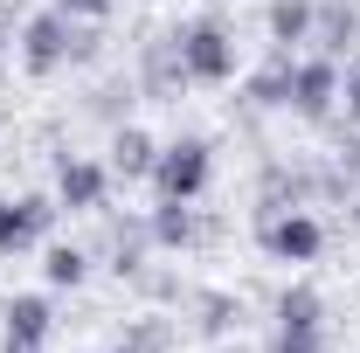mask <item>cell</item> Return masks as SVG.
I'll return each mask as SVG.
<instances>
[{"mask_svg": "<svg viewBox=\"0 0 360 353\" xmlns=\"http://www.w3.org/2000/svg\"><path fill=\"white\" fill-rule=\"evenodd\" d=\"M97 56V21H70L63 7H42L21 21V70L28 77H56L70 63H90Z\"/></svg>", "mask_w": 360, "mask_h": 353, "instance_id": "1", "label": "cell"}, {"mask_svg": "<svg viewBox=\"0 0 360 353\" xmlns=\"http://www.w3.org/2000/svg\"><path fill=\"white\" fill-rule=\"evenodd\" d=\"M174 49H180V70H187V84H208V90H222V84H236V70H243L236 28H229L222 14H201V21L174 28Z\"/></svg>", "mask_w": 360, "mask_h": 353, "instance_id": "2", "label": "cell"}, {"mask_svg": "<svg viewBox=\"0 0 360 353\" xmlns=\"http://www.w3.org/2000/svg\"><path fill=\"white\" fill-rule=\"evenodd\" d=\"M257 250L270 264H319L326 222L312 208H257Z\"/></svg>", "mask_w": 360, "mask_h": 353, "instance_id": "3", "label": "cell"}, {"mask_svg": "<svg viewBox=\"0 0 360 353\" xmlns=\"http://www.w3.org/2000/svg\"><path fill=\"white\" fill-rule=\"evenodd\" d=\"M208 180H215V146H208V139H174V146H160V160H153V194H160V201H201Z\"/></svg>", "mask_w": 360, "mask_h": 353, "instance_id": "4", "label": "cell"}, {"mask_svg": "<svg viewBox=\"0 0 360 353\" xmlns=\"http://www.w3.org/2000/svg\"><path fill=\"white\" fill-rule=\"evenodd\" d=\"M56 215H63L56 194H0V257H21V250L49 243Z\"/></svg>", "mask_w": 360, "mask_h": 353, "instance_id": "5", "label": "cell"}, {"mask_svg": "<svg viewBox=\"0 0 360 353\" xmlns=\"http://www.w3.org/2000/svg\"><path fill=\"white\" fill-rule=\"evenodd\" d=\"M104 201H111V167L90 160V153H63V160H56V208H70V215H104Z\"/></svg>", "mask_w": 360, "mask_h": 353, "instance_id": "6", "label": "cell"}, {"mask_svg": "<svg viewBox=\"0 0 360 353\" xmlns=\"http://www.w3.org/2000/svg\"><path fill=\"white\" fill-rule=\"evenodd\" d=\"M49 333H56V305L42 291H14L0 305V353H42Z\"/></svg>", "mask_w": 360, "mask_h": 353, "instance_id": "7", "label": "cell"}, {"mask_svg": "<svg viewBox=\"0 0 360 353\" xmlns=\"http://www.w3.org/2000/svg\"><path fill=\"white\" fill-rule=\"evenodd\" d=\"M333 104H340V63L333 56H298V70H291V111L305 125H326Z\"/></svg>", "mask_w": 360, "mask_h": 353, "instance_id": "8", "label": "cell"}, {"mask_svg": "<svg viewBox=\"0 0 360 353\" xmlns=\"http://www.w3.org/2000/svg\"><path fill=\"white\" fill-rule=\"evenodd\" d=\"M146 236H153V250H194V243H208L215 236V222L194 215V201H153L146 208Z\"/></svg>", "mask_w": 360, "mask_h": 353, "instance_id": "9", "label": "cell"}, {"mask_svg": "<svg viewBox=\"0 0 360 353\" xmlns=\"http://www.w3.org/2000/svg\"><path fill=\"white\" fill-rule=\"evenodd\" d=\"M139 90H146L153 104H174L180 90H187V70H180L174 35H153V42H146V56H139Z\"/></svg>", "mask_w": 360, "mask_h": 353, "instance_id": "10", "label": "cell"}, {"mask_svg": "<svg viewBox=\"0 0 360 353\" xmlns=\"http://www.w3.org/2000/svg\"><path fill=\"white\" fill-rule=\"evenodd\" d=\"M312 21H319V0H270L264 7V28H270V49L277 56H305Z\"/></svg>", "mask_w": 360, "mask_h": 353, "instance_id": "11", "label": "cell"}, {"mask_svg": "<svg viewBox=\"0 0 360 353\" xmlns=\"http://www.w3.org/2000/svg\"><path fill=\"white\" fill-rule=\"evenodd\" d=\"M153 160H160V139L146 132V125H118L111 132V160H104L111 180H125V187L132 180H153Z\"/></svg>", "mask_w": 360, "mask_h": 353, "instance_id": "12", "label": "cell"}, {"mask_svg": "<svg viewBox=\"0 0 360 353\" xmlns=\"http://www.w3.org/2000/svg\"><path fill=\"white\" fill-rule=\"evenodd\" d=\"M277 333H291V340H326V298H319L312 284H291V291L277 298Z\"/></svg>", "mask_w": 360, "mask_h": 353, "instance_id": "13", "label": "cell"}, {"mask_svg": "<svg viewBox=\"0 0 360 353\" xmlns=\"http://www.w3.org/2000/svg\"><path fill=\"white\" fill-rule=\"evenodd\" d=\"M312 42H319V56H333V63H340V56L360 42V7H347V0H319Z\"/></svg>", "mask_w": 360, "mask_h": 353, "instance_id": "14", "label": "cell"}, {"mask_svg": "<svg viewBox=\"0 0 360 353\" xmlns=\"http://www.w3.org/2000/svg\"><path fill=\"white\" fill-rule=\"evenodd\" d=\"M291 70H298V56H277V49H270V63L250 77V90H243V104H257V111H291Z\"/></svg>", "mask_w": 360, "mask_h": 353, "instance_id": "15", "label": "cell"}, {"mask_svg": "<svg viewBox=\"0 0 360 353\" xmlns=\"http://www.w3.org/2000/svg\"><path fill=\"white\" fill-rule=\"evenodd\" d=\"M187 312H194V333H208V340H229L243 326V298L236 291H187Z\"/></svg>", "mask_w": 360, "mask_h": 353, "instance_id": "16", "label": "cell"}, {"mask_svg": "<svg viewBox=\"0 0 360 353\" xmlns=\"http://www.w3.org/2000/svg\"><path fill=\"white\" fill-rule=\"evenodd\" d=\"M42 277L56 284V291H77V284L90 277V257L77 250V243H49L42 250Z\"/></svg>", "mask_w": 360, "mask_h": 353, "instance_id": "17", "label": "cell"}, {"mask_svg": "<svg viewBox=\"0 0 360 353\" xmlns=\"http://www.w3.org/2000/svg\"><path fill=\"white\" fill-rule=\"evenodd\" d=\"M125 347L132 353H174V319H125Z\"/></svg>", "mask_w": 360, "mask_h": 353, "instance_id": "18", "label": "cell"}, {"mask_svg": "<svg viewBox=\"0 0 360 353\" xmlns=\"http://www.w3.org/2000/svg\"><path fill=\"white\" fill-rule=\"evenodd\" d=\"M132 90H139V84H97L90 111H97V118H118V125H125V104H132Z\"/></svg>", "mask_w": 360, "mask_h": 353, "instance_id": "19", "label": "cell"}, {"mask_svg": "<svg viewBox=\"0 0 360 353\" xmlns=\"http://www.w3.org/2000/svg\"><path fill=\"white\" fill-rule=\"evenodd\" d=\"M340 104H347V125H360V56L340 63Z\"/></svg>", "mask_w": 360, "mask_h": 353, "instance_id": "20", "label": "cell"}, {"mask_svg": "<svg viewBox=\"0 0 360 353\" xmlns=\"http://www.w3.org/2000/svg\"><path fill=\"white\" fill-rule=\"evenodd\" d=\"M70 21H111V0H56Z\"/></svg>", "mask_w": 360, "mask_h": 353, "instance_id": "21", "label": "cell"}, {"mask_svg": "<svg viewBox=\"0 0 360 353\" xmlns=\"http://www.w3.org/2000/svg\"><path fill=\"white\" fill-rule=\"evenodd\" d=\"M270 353H326V340H291V333H277V347Z\"/></svg>", "mask_w": 360, "mask_h": 353, "instance_id": "22", "label": "cell"}, {"mask_svg": "<svg viewBox=\"0 0 360 353\" xmlns=\"http://www.w3.org/2000/svg\"><path fill=\"white\" fill-rule=\"evenodd\" d=\"M14 35V0H0V42Z\"/></svg>", "mask_w": 360, "mask_h": 353, "instance_id": "23", "label": "cell"}, {"mask_svg": "<svg viewBox=\"0 0 360 353\" xmlns=\"http://www.w3.org/2000/svg\"><path fill=\"white\" fill-rule=\"evenodd\" d=\"M347 222H354V229H360V201H354V208H347Z\"/></svg>", "mask_w": 360, "mask_h": 353, "instance_id": "24", "label": "cell"}, {"mask_svg": "<svg viewBox=\"0 0 360 353\" xmlns=\"http://www.w3.org/2000/svg\"><path fill=\"white\" fill-rule=\"evenodd\" d=\"M111 353H132V347H125V340H118V347H111Z\"/></svg>", "mask_w": 360, "mask_h": 353, "instance_id": "25", "label": "cell"}, {"mask_svg": "<svg viewBox=\"0 0 360 353\" xmlns=\"http://www.w3.org/2000/svg\"><path fill=\"white\" fill-rule=\"evenodd\" d=\"M222 353H250V347H222Z\"/></svg>", "mask_w": 360, "mask_h": 353, "instance_id": "26", "label": "cell"}]
</instances>
